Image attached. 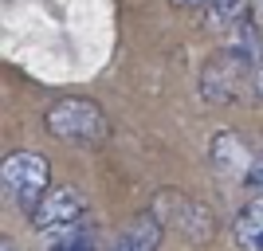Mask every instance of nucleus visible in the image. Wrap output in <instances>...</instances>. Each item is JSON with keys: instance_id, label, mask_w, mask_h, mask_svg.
<instances>
[{"instance_id": "1", "label": "nucleus", "mask_w": 263, "mask_h": 251, "mask_svg": "<svg viewBox=\"0 0 263 251\" xmlns=\"http://www.w3.org/2000/svg\"><path fill=\"white\" fill-rule=\"evenodd\" d=\"M44 130L51 133L55 142H67V145H99V142H106L110 122H106V114H102L99 102H90V99H59V102L47 106Z\"/></svg>"}, {"instance_id": "2", "label": "nucleus", "mask_w": 263, "mask_h": 251, "mask_svg": "<svg viewBox=\"0 0 263 251\" xmlns=\"http://www.w3.org/2000/svg\"><path fill=\"white\" fill-rule=\"evenodd\" d=\"M0 185H4V197L12 204L32 216L40 200L51 192V165H47V157H40L32 149H16L0 165Z\"/></svg>"}, {"instance_id": "3", "label": "nucleus", "mask_w": 263, "mask_h": 251, "mask_svg": "<svg viewBox=\"0 0 263 251\" xmlns=\"http://www.w3.org/2000/svg\"><path fill=\"white\" fill-rule=\"evenodd\" d=\"M252 67H255V51H248V47H228V51H220L216 59H209L204 71H200V94L209 102L240 99V83L243 79L252 83Z\"/></svg>"}, {"instance_id": "4", "label": "nucleus", "mask_w": 263, "mask_h": 251, "mask_svg": "<svg viewBox=\"0 0 263 251\" xmlns=\"http://www.w3.org/2000/svg\"><path fill=\"white\" fill-rule=\"evenodd\" d=\"M28 220H32V228L40 231V236H55V231H67V228H75V224L87 220V200H83L79 188L55 185Z\"/></svg>"}, {"instance_id": "5", "label": "nucleus", "mask_w": 263, "mask_h": 251, "mask_svg": "<svg viewBox=\"0 0 263 251\" xmlns=\"http://www.w3.org/2000/svg\"><path fill=\"white\" fill-rule=\"evenodd\" d=\"M161 224H173L181 236H189V240H209L212 236V216L209 208L197 204L193 197H185V192H157L154 197V208H149Z\"/></svg>"}, {"instance_id": "6", "label": "nucleus", "mask_w": 263, "mask_h": 251, "mask_svg": "<svg viewBox=\"0 0 263 251\" xmlns=\"http://www.w3.org/2000/svg\"><path fill=\"white\" fill-rule=\"evenodd\" d=\"M161 236H165V224L154 212H142V216H134L118 231V240L110 243V251H157L161 247Z\"/></svg>"}, {"instance_id": "7", "label": "nucleus", "mask_w": 263, "mask_h": 251, "mask_svg": "<svg viewBox=\"0 0 263 251\" xmlns=\"http://www.w3.org/2000/svg\"><path fill=\"white\" fill-rule=\"evenodd\" d=\"M232 240L240 243V251H263V192H252L240 204L232 220Z\"/></svg>"}, {"instance_id": "8", "label": "nucleus", "mask_w": 263, "mask_h": 251, "mask_svg": "<svg viewBox=\"0 0 263 251\" xmlns=\"http://www.w3.org/2000/svg\"><path fill=\"white\" fill-rule=\"evenodd\" d=\"M209 24L216 32H252V4L248 0H212Z\"/></svg>"}, {"instance_id": "9", "label": "nucleus", "mask_w": 263, "mask_h": 251, "mask_svg": "<svg viewBox=\"0 0 263 251\" xmlns=\"http://www.w3.org/2000/svg\"><path fill=\"white\" fill-rule=\"evenodd\" d=\"M95 243H99V240H95V224L83 220V224H75V228L47 236V247L44 251H95Z\"/></svg>"}, {"instance_id": "10", "label": "nucleus", "mask_w": 263, "mask_h": 251, "mask_svg": "<svg viewBox=\"0 0 263 251\" xmlns=\"http://www.w3.org/2000/svg\"><path fill=\"white\" fill-rule=\"evenodd\" d=\"M252 87H255V94L263 99V44L255 47V67H252Z\"/></svg>"}, {"instance_id": "11", "label": "nucleus", "mask_w": 263, "mask_h": 251, "mask_svg": "<svg viewBox=\"0 0 263 251\" xmlns=\"http://www.w3.org/2000/svg\"><path fill=\"white\" fill-rule=\"evenodd\" d=\"M177 8H209L212 0H173Z\"/></svg>"}, {"instance_id": "12", "label": "nucleus", "mask_w": 263, "mask_h": 251, "mask_svg": "<svg viewBox=\"0 0 263 251\" xmlns=\"http://www.w3.org/2000/svg\"><path fill=\"white\" fill-rule=\"evenodd\" d=\"M0 251H12V240H8V236H4V243H0Z\"/></svg>"}]
</instances>
